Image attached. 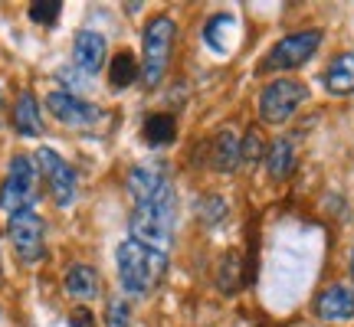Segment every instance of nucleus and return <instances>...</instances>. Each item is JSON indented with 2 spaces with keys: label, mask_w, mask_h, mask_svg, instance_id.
<instances>
[{
  "label": "nucleus",
  "mask_w": 354,
  "mask_h": 327,
  "mask_svg": "<svg viewBox=\"0 0 354 327\" xmlns=\"http://www.w3.org/2000/svg\"><path fill=\"white\" fill-rule=\"evenodd\" d=\"M30 20L39 26H53L59 20V13H63V3L59 0H37V3H30Z\"/></svg>",
  "instance_id": "24"
},
{
  "label": "nucleus",
  "mask_w": 354,
  "mask_h": 327,
  "mask_svg": "<svg viewBox=\"0 0 354 327\" xmlns=\"http://www.w3.org/2000/svg\"><path fill=\"white\" fill-rule=\"evenodd\" d=\"M197 216H201V223L207 226H220L223 219H227V203L223 197H216V193H207L197 200Z\"/></svg>",
  "instance_id": "21"
},
{
  "label": "nucleus",
  "mask_w": 354,
  "mask_h": 327,
  "mask_svg": "<svg viewBox=\"0 0 354 327\" xmlns=\"http://www.w3.org/2000/svg\"><path fill=\"white\" fill-rule=\"evenodd\" d=\"M177 39V23L171 17H151L141 33V82L148 88H158L171 63V50Z\"/></svg>",
  "instance_id": "3"
},
{
  "label": "nucleus",
  "mask_w": 354,
  "mask_h": 327,
  "mask_svg": "<svg viewBox=\"0 0 354 327\" xmlns=\"http://www.w3.org/2000/svg\"><path fill=\"white\" fill-rule=\"evenodd\" d=\"M174 219H177V197L158 203H141L131 210L128 219V239L141 242L148 249L167 252L174 242Z\"/></svg>",
  "instance_id": "2"
},
{
  "label": "nucleus",
  "mask_w": 354,
  "mask_h": 327,
  "mask_svg": "<svg viewBox=\"0 0 354 327\" xmlns=\"http://www.w3.org/2000/svg\"><path fill=\"white\" fill-rule=\"evenodd\" d=\"M322 46V30H299V33H289L282 37L266 52L263 69L266 72H282V69H299L305 66Z\"/></svg>",
  "instance_id": "7"
},
{
  "label": "nucleus",
  "mask_w": 354,
  "mask_h": 327,
  "mask_svg": "<svg viewBox=\"0 0 354 327\" xmlns=\"http://www.w3.org/2000/svg\"><path fill=\"white\" fill-rule=\"evenodd\" d=\"M46 108L53 112V118L59 125H69V128H92L102 121V108L88 105L86 99H79L73 92H50L46 95Z\"/></svg>",
  "instance_id": "10"
},
{
  "label": "nucleus",
  "mask_w": 354,
  "mask_h": 327,
  "mask_svg": "<svg viewBox=\"0 0 354 327\" xmlns=\"http://www.w3.org/2000/svg\"><path fill=\"white\" fill-rule=\"evenodd\" d=\"M7 239H10L17 259L26 265L39 262L46 255V226H43L37 210L10 213V219H7Z\"/></svg>",
  "instance_id": "5"
},
{
  "label": "nucleus",
  "mask_w": 354,
  "mask_h": 327,
  "mask_svg": "<svg viewBox=\"0 0 354 327\" xmlns=\"http://www.w3.org/2000/svg\"><path fill=\"white\" fill-rule=\"evenodd\" d=\"M141 138L148 148H165L171 141L177 138V118L167 112H154L145 118V125H141Z\"/></svg>",
  "instance_id": "18"
},
{
  "label": "nucleus",
  "mask_w": 354,
  "mask_h": 327,
  "mask_svg": "<svg viewBox=\"0 0 354 327\" xmlns=\"http://www.w3.org/2000/svg\"><path fill=\"white\" fill-rule=\"evenodd\" d=\"M233 30H236V20H233L230 13H216V17H210L207 26H203V43H207L216 56H227L230 52L227 37L233 33Z\"/></svg>",
  "instance_id": "20"
},
{
  "label": "nucleus",
  "mask_w": 354,
  "mask_h": 327,
  "mask_svg": "<svg viewBox=\"0 0 354 327\" xmlns=\"http://www.w3.org/2000/svg\"><path fill=\"white\" fill-rule=\"evenodd\" d=\"M138 76H141V63L135 59V52L131 50L115 52L112 63H109V86H112L115 92H122V88H128Z\"/></svg>",
  "instance_id": "19"
},
{
  "label": "nucleus",
  "mask_w": 354,
  "mask_h": 327,
  "mask_svg": "<svg viewBox=\"0 0 354 327\" xmlns=\"http://www.w3.org/2000/svg\"><path fill=\"white\" fill-rule=\"evenodd\" d=\"M315 311L322 321H328V324H338V321H351L354 317V291L342 281H335L328 288L318 295L315 301Z\"/></svg>",
  "instance_id": "12"
},
{
  "label": "nucleus",
  "mask_w": 354,
  "mask_h": 327,
  "mask_svg": "<svg viewBox=\"0 0 354 327\" xmlns=\"http://www.w3.org/2000/svg\"><path fill=\"white\" fill-rule=\"evenodd\" d=\"M105 327H131V308L125 298H112L105 311Z\"/></svg>",
  "instance_id": "25"
},
{
  "label": "nucleus",
  "mask_w": 354,
  "mask_h": 327,
  "mask_svg": "<svg viewBox=\"0 0 354 327\" xmlns=\"http://www.w3.org/2000/svg\"><path fill=\"white\" fill-rule=\"evenodd\" d=\"M39 167L33 157L26 154H13L10 167H7V177L0 184V210L10 213H20V210H33V203L39 200Z\"/></svg>",
  "instance_id": "4"
},
{
  "label": "nucleus",
  "mask_w": 354,
  "mask_h": 327,
  "mask_svg": "<svg viewBox=\"0 0 354 327\" xmlns=\"http://www.w3.org/2000/svg\"><path fill=\"white\" fill-rule=\"evenodd\" d=\"M240 157H243V164H259L266 157V141H263V135H259V128H250V131L243 135Z\"/></svg>",
  "instance_id": "23"
},
{
  "label": "nucleus",
  "mask_w": 354,
  "mask_h": 327,
  "mask_svg": "<svg viewBox=\"0 0 354 327\" xmlns=\"http://www.w3.org/2000/svg\"><path fill=\"white\" fill-rule=\"evenodd\" d=\"M115 262H118V281L125 295L131 298H148L161 278L167 272V252H158V249H148L135 239H125L115 252Z\"/></svg>",
  "instance_id": "1"
},
{
  "label": "nucleus",
  "mask_w": 354,
  "mask_h": 327,
  "mask_svg": "<svg viewBox=\"0 0 354 327\" xmlns=\"http://www.w3.org/2000/svg\"><path fill=\"white\" fill-rule=\"evenodd\" d=\"M56 76H59V82H66L69 88H82L86 86V79H88L86 72H79L76 66H66V69H59Z\"/></svg>",
  "instance_id": "26"
},
{
  "label": "nucleus",
  "mask_w": 354,
  "mask_h": 327,
  "mask_svg": "<svg viewBox=\"0 0 354 327\" xmlns=\"http://www.w3.org/2000/svg\"><path fill=\"white\" fill-rule=\"evenodd\" d=\"M240 164H243V157H240V138H236L230 128L216 131L214 141H210V167H214V170H220V174H233Z\"/></svg>",
  "instance_id": "13"
},
{
  "label": "nucleus",
  "mask_w": 354,
  "mask_h": 327,
  "mask_svg": "<svg viewBox=\"0 0 354 327\" xmlns=\"http://www.w3.org/2000/svg\"><path fill=\"white\" fill-rule=\"evenodd\" d=\"M33 161H37L39 174L46 177V184H50V193L56 206H73L79 197V177H76V167L69 161L59 157V151H53V148H39L33 154Z\"/></svg>",
  "instance_id": "8"
},
{
  "label": "nucleus",
  "mask_w": 354,
  "mask_h": 327,
  "mask_svg": "<svg viewBox=\"0 0 354 327\" xmlns=\"http://www.w3.org/2000/svg\"><path fill=\"white\" fill-rule=\"evenodd\" d=\"M128 193H131L135 206L177 197L167 164L158 161V164H138V167H131V170H128Z\"/></svg>",
  "instance_id": "9"
},
{
  "label": "nucleus",
  "mask_w": 354,
  "mask_h": 327,
  "mask_svg": "<svg viewBox=\"0 0 354 327\" xmlns=\"http://www.w3.org/2000/svg\"><path fill=\"white\" fill-rule=\"evenodd\" d=\"M69 324H73V327H92V324H95V315H92L88 308H82V304H79V308H73V311H69Z\"/></svg>",
  "instance_id": "27"
},
{
  "label": "nucleus",
  "mask_w": 354,
  "mask_h": 327,
  "mask_svg": "<svg viewBox=\"0 0 354 327\" xmlns=\"http://www.w3.org/2000/svg\"><path fill=\"white\" fill-rule=\"evenodd\" d=\"M266 167H269V177L272 180H289L292 170H295V144L289 138H276L266 151Z\"/></svg>",
  "instance_id": "17"
},
{
  "label": "nucleus",
  "mask_w": 354,
  "mask_h": 327,
  "mask_svg": "<svg viewBox=\"0 0 354 327\" xmlns=\"http://www.w3.org/2000/svg\"><path fill=\"white\" fill-rule=\"evenodd\" d=\"M63 285H66V295H69V298H76V301H92V298L99 295L102 281H99V272H95L92 265L76 262V265L66 268Z\"/></svg>",
  "instance_id": "15"
},
{
  "label": "nucleus",
  "mask_w": 354,
  "mask_h": 327,
  "mask_svg": "<svg viewBox=\"0 0 354 327\" xmlns=\"http://www.w3.org/2000/svg\"><path fill=\"white\" fill-rule=\"evenodd\" d=\"M216 288L223 291V295L240 288V255H236V252H227V255H223L220 275H216Z\"/></svg>",
  "instance_id": "22"
},
{
  "label": "nucleus",
  "mask_w": 354,
  "mask_h": 327,
  "mask_svg": "<svg viewBox=\"0 0 354 327\" xmlns=\"http://www.w3.org/2000/svg\"><path fill=\"white\" fill-rule=\"evenodd\" d=\"M348 272H351V278H354V249H351V255H348Z\"/></svg>",
  "instance_id": "28"
},
{
  "label": "nucleus",
  "mask_w": 354,
  "mask_h": 327,
  "mask_svg": "<svg viewBox=\"0 0 354 327\" xmlns=\"http://www.w3.org/2000/svg\"><path fill=\"white\" fill-rule=\"evenodd\" d=\"M13 128H17V135H24V138H39V135H43L39 101L30 88H24V92L17 95V101H13Z\"/></svg>",
  "instance_id": "14"
},
{
  "label": "nucleus",
  "mask_w": 354,
  "mask_h": 327,
  "mask_svg": "<svg viewBox=\"0 0 354 327\" xmlns=\"http://www.w3.org/2000/svg\"><path fill=\"white\" fill-rule=\"evenodd\" d=\"M105 37L95 30H79L76 43H73V66L86 76H95L102 66H105Z\"/></svg>",
  "instance_id": "11"
},
{
  "label": "nucleus",
  "mask_w": 354,
  "mask_h": 327,
  "mask_svg": "<svg viewBox=\"0 0 354 327\" xmlns=\"http://www.w3.org/2000/svg\"><path fill=\"white\" fill-rule=\"evenodd\" d=\"M325 88L331 95H354V52L335 56L325 69Z\"/></svg>",
  "instance_id": "16"
},
{
  "label": "nucleus",
  "mask_w": 354,
  "mask_h": 327,
  "mask_svg": "<svg viewBox=\"0 0 354 327\" xmlns=\"http://www.w3.org/2000/svg\"><path fill=\"white\" fill-rule=\"evenodd\" d=\"M0 115H3V95H0Z\"/></svg>",
  "instance_id": "29"
},
{
  "label": "nucleus",
  "mask_w": 354,
  "mask_h": 327,
  "mask_svg": "<svg viewBox=\"0 0 354 327\" xmlns=\"http://www.w3.org/2000/svg\"><path fill=\"white\" fill-rule=\"evenodd\" d=\"M305 99H308L305 82H299V79H276L259 95V118H263L266 125H282V121H289L292 115H295V108Z\"/></svg>",
  "instance_id": "6"
}]
</instances>
